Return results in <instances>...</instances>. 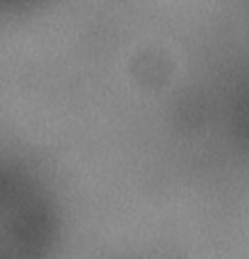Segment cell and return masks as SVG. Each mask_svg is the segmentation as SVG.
Returning <instances> with one entry per match:
<instances>
[{
  "mask_svg": "<svg viewBox=\"0 0 249 259\" xmlns=\"http://www.w3.org/2000/svg\"><path fill=\"white\" fill-rule=\"evenodd\" d=\"M55 228V210L39 185L0 171V257H39L51 246Z\"/></svg>",
  "mask_w": 249,
  "mask_h": 259,
  "instance_id": "6da1fadb",
  "label": "cell"
},
{
  "mask_svg": "<svg viewBox=\"0 0 249 259\" xmlns=\"http://www.w3.org/2000/svg\"><path fill=\"white\" fill-rule=\"evenodd\" d=\"M24 2H29V0H0V4H8V6H12V4H24Z\"/></svg>",
  "mask_w": 249,
  "mask_h": 259,
  "instance_id": "7a4b0ae2",
  "label": "cell"
}]
</instances>
